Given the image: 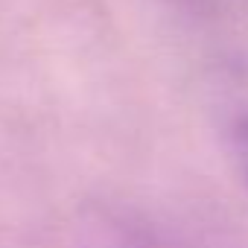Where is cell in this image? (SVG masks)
<instances>
[{
  "mask_svg": "<svg viewBox=\"0 0 248 248\" xmlns=\"http://www.w3.org/2000/svg\"><path fill=\"white\" fill-rule=\"evenodd\" d=\"M79 248H170V245L152 225H146L135 213L93 207L85 213L79 225Z\"/></svg>",
  "mask_w": 248,
  "mask_h": 248,
  "instance_id": "1",
  "label": "cell"
},
{
  "mask_svg": "<svg viewBox=\"0 0 248 248\" xmlns=\"http://www.w3.org/2000/svg\"><path fill=\"white\" fill-rule=\"evenodd\" d=\"M219 135L248 184V62L236 64L219 96Z\"/></svg>",
  "mask_w": 248,
  "mask_h": 248,
  "instance_id": "2",
  "label": "cell"
},
{
  "mask_svg": "<svg viewBox=\"0 0 248 248\" xmlns=\"http://www.w3.org/2000/svg\"><path fill=\"white\" fill-rule=\"evenodd\" d=\"M184 3H199V0H184Z\"/></svg>",
  "mask_w": 248,
  "mask_h": 248,
  "instance_id": "3",
  "label": "cell"
}]
</instances>
